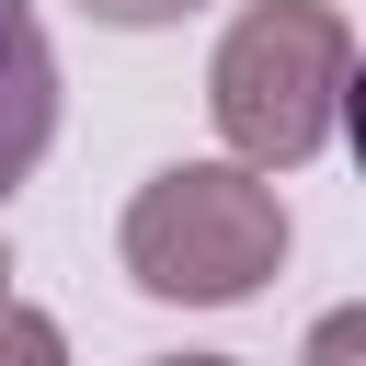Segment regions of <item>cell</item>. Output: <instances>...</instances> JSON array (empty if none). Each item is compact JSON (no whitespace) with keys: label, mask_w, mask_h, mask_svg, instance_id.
Segmentation results:
<instances>
[{"label":"cell","mask_w":366,"mask_h":366,"mask_svg":"<svg viewBox=\"0 0 366 366\" xmlns=\"http://www.w3.org/2000/svg\"><path fill=\"white\" fill-rule=\"evenodd\" d=\"M309 366H355V320H320V343H309Z\"/></svg>","instance_id":"6"},{"label":"cell","mask_w":366,"mask_h":366,"mask_svg":"<svg viewBox=\"0 0 366 366\" xmlns=\"http://www.w3.org/2000/svg\"><path fill=\"white\" fill-rule=\"evenodd\" d=\"M343 92H355V34L332 0H252L229 34H217V69H206V103H217V137L240 172H309L343 126Z\"/></svg>","instance_id":"1"},{"label":"cell","mask_w":366,"mask_h":366,"mask_svg":"<svg viewBox=\"0 0 366 366\" xmlns=\"http://www.w3.org/2000/svg\"><path fill=\"white\" fill-rule=\"evenodd\" d=\"M160 366H229V355H160Z\"/></svg>","instance_id":"7"},{"label":"cell","mask_w":366,"mask_h":366,"mask_svg":"<svg viewBox=\"0 0 366 366\" xmlns=\"http://www.w3.org/2000/svg\"><path fill=\"white\" fill-rule=\"evenodd\" d=\"M114 252H126V274H137L149 297L229 309V297H252V286L286 263V206H274V183L240 172V160H172V172L137 183Z\"/></svg>","instance_id":"2"},{"label":"cell","mask_w":366,"mask_h":366,"mask_svg":"<svg viewBox=\"0 0 366 366\" xmlns=\"http://www.w3.org/2000/svg\"><path fill=\"white\" fill-rule=\"evenodd\" d=\"M80 11H92V23H126V34H137V23H183V11H206V0H80Z\"/></svg>","instance_id":"5"},{"label":"cell","mask_w":366,"mask_h":366,"mask_svg":"<svg viewBox=\"0 0 366 366\" xmlns=\"http://www.w3.org/2000/svg\"><path fill=\"white\" fill-rule=\"evenodd\" d=\"M0 274H11V263H0ZM0 297H11V286H0Z\"/></svg>","instance_id":"8"},{"label":"cell","mask_w":366,"mask_h":366,"mask_svg":"<svg viewBox=\"0 0 366 366\" xmlns=\"http://www.w3.org/2000/svg\"><path fill=\"white\" fill-rule=\"evenodd\" d=\"M0 366H69V332L23 297H0Z\"/></svg>","instance_id":"4"},{"label":"cell","mask_w":366,"mask_h":366,"mask_svg":"<svg viewBox=\"0 0 366 366\" xmlns=\"http://www.w3.org/2000/svg\"><path fill=\"white\" fill-rule=\"evenodd\" d=\"M46 137H57V46L23 0H0V206L34 183Z\"/></svg>","instance_id":"3"}]
</instances>
